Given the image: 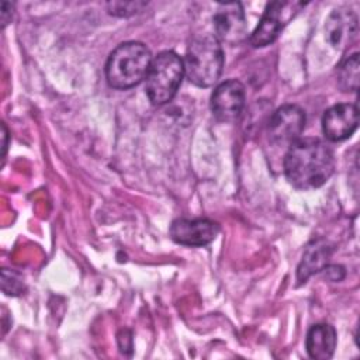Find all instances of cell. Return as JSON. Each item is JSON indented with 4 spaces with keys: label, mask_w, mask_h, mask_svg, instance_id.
Listing matches in <instances>:
<instances>
[{
    "label": "cell",
    "mask_w": 360,
    "mask_h": 360,
    "mask_svg": "<svg viewBox=\"0 0 360 360\" xmlns=\"http://www.w3.org/2000/svg\"><path fill=\"white\" fill-rule=\"evenodd\" d=\"M335 170L332 148L319 138H300L288 146L284 156L287 180L300 190L323 186Z\"/></svg>",
    "instance_id": "cell-1"
},
{
    "label": "cell",
    "mask_w": 360,
    "mask_h": 360,
    "mask_svg": "<svg viewBox=\"0 0 360 360\" xmlns=\"http://www.w3.org/2000/svg\"><path fill=\"white\" fill-rule=\"evenodd\" d=\"M150 63L152 55L145 44L138 41L120 44L107 59V82L114 89H131L146 77Z\"/></svg>",
    "instance_id": "cell-2"
},
{
    "label": "cell",
    "mask_w": 360,
    "mask_h": 360,
    "mask_svg": "<svg viewBox=\"0 0 360 360\" xmlns=\"http://www.w3.org/2000/svg\"><path fill=\"white\" fill-rule=\"evenodd\" d=\"M184 75L198 87L212 86L221 76L224 66V52L221 42L210 34H202L191 39L184 60Z\"/></svg>",
    "instance_id": "cell-3"
},
{
    "label": "cell",
    "mask_w": 360,
    "mask_h": 360,
    "mask_svg": "<svg viewBox=\"0 0 360 360\" xmlns=\"http://www.w3.org/2000/svg\"><path fill=\"white\" fill-rule=\"evenodd\" d=\"M184 76V66L180 56L172 51L160 52L152 59L146 75V94L153 105L170 103Z\"/></svg>",
    "instance_id": "cell-4"
},
{
    "label": "cell",
    "mask_w": 360,
    "mask_h": 360,
    "mask_svg": "<svg viewBox=\"0 0 360 360\" xmlns=\"http://www.w3.org/2000/svg\"><path fill=\"white\" fill-rule=\"evenodd\" d=\"M301 1H271L267 4L262 20L256 30L250 35V45L255 48H262L278 37L281 30L288 24V21L304 7Z\"/></svg>",
    "instance_id": "cell-5"
},
{
    "label": "cell",
    "mask_w": 360,
    "mask_h": 360,
    "mask_svg": "<svg viewBox=\"0 0 360 360\" xmlns=\"http://www.w3.org/2000/svg\"><path fill=\"white\" fill-rule=\"evenodd\" d=\"M305 128V112L295 104L277 108L267 124L269 141L276 146H290L300 139Z\"/></svg>",
    "instance_id": "cell-6"
},
{
    "label": "cell",
    "mask_w": 360,
    "mask_h": 360,
    "mask_svg": "<svg viewBox=\"0 0 360 360\" xmlns=\"http://www.w3.org/2000/svg\"><path fill=\"white\" fill-rule=\"evenodd\" d=\"M214 37L219 42L229 45H236L246 38V18L242 8V4L238 1L233 3H221L218 4L212 15Z\"/></svg>",
    "instance_id": "cell-7"
},
{
    "label": "cell",
    "mask_w": 360,
    "mask_h": 360,
    "mask_svg": "<svg viewBox=\"0 0 360 360\" xmlns=\"http://www.w3.org/2000/svg\"><path fill=\"white\" fill-rule=\"evenodd\" d=\"M245 107V86L231 79L214 90L211 96V110L217 120L222 122H233Z\"/></svg>",
    "instance_id": "cell-8"
},
{
    "label": "cell",
    "mask_w": 360,
    "mask_h": 360,
    "mask_svg": "<svg viewBox=\"0 0 360 360\" xmlns=\"http://www.w3.org/2000/svg\"><path fill=\"white\" fill-rule=\"evenodd\" d=\"M218 232V224L207 218H179L170 225L172 239L184 246H205L217 238Z\"/></svg>",
    "instance_id": "cell-9"
},
{
    "label": "cell",
    "mask_w": 360,
    "mask_h": 360,
    "mask_svg": "<svg viewBox=\"0 0 360 360\" xmlns=\"http://www.w3.org/2000/svg\"><path fill=\"white\" fill-rule=\"evenodd\" d=\"M359 125V108L356 104L342 103L328 108L322 117V129L329 141L347 139Z\"/></svg>",
    "instance_id": "cell-10"
},
{
    "label": "cell",
    "mask_w": 360,
    "mask_h": 360,
    "mask_svg": "<svg viewBox=\"0 0 360 360\" xmlns=\"http://www.w3.org/2000/svg\"><path fill=\"white\" fill-rule=\"evenodd\" d=\"M325 31L326 39L333 48L345 49L357 35V17L347 8L333 10L326 20Z\"/></svg>",
    "instance_id": "cell-11"
},
{
    "label": "cell",
    "mask_w": 360,
    "mask_h": 360,
    "mask_svg": "<svg viewBox=\"0 0 360 360\" xmlns=\"http://www.w3.org/2000/svg\"><path fill=\"white\" fill-rule=\"evenodd\" d=\"M333 248L323 239L312 240L302 255V259L297 269L298 283H305L314 273L323 270L332 256Z\"/></svg>",
    "instance_id": "cell-12"
},
{
    "label": "cell",
    "mask_w": 360,
    "mask_h": 360,
    "mask_svg": "<svg viewBox=\"0 0 360 360\" xmlns=\"http://www.w3.org/2000/svg\"><path fill=\"white\" fill-rule=\"evenodd\" d=\"M336 340V330L332 325L316 323L307 333L305 347L311 359L328 360L333 356Z\"/></svg>",
    "instance_id": "cell-13"
},
{
    "label": "cell",
    "mask_w": 360,
    "mask_h": 360,
    "mask_svg": "<svg viewBox=\"0 0 360 360\" xmlns=\"http://www.w3.org/2000/svg\"><path fill=\"white\" fill-rule=\"evenodd\" d=\"M359 76H360V63L359 53L354 52L346 58L338 70V83L343 91H357L359 89Z\"/></svg>",
    "instance_id": "cell-14"
},
{
    "label": "cell",
    "mask_w": 360,
    "mask_h": 360,
    "mask_svg": "<svg viewBox=\"0 0 360 360\" xmlns=\"http://www.w3.org/2000/svg\"><path fill=\"white\" fill-rule=\"evenodd\" d=\"M1 288L7 295H21L25 291V284L22 276L14 270L3 269L1 270Z\"/></svg>",
    "instance_id": "cell-15"
},
{
    "label": "cell",
    "mask_w": 360,
    "mask_h": 360,
    "mask_svg": "<svg viewBox=\"0 0 360 360\" xmlns=\"http://www.w3.org/2000/svg\"><path fill=\"white\" fill-rule=\"evenodd\" d=\"M146 3L143 1H111L107 4L108 13L117 17H128L139 13Z\"/></svg>",
    "instance_id": "cell-16"
},
{
    "label": "cell",
    "mask_w": 360,
    "mask_h": 360,
    "mask_svg": "<svg viewBox=\"0 0 360 360\" xmlns=\"http://www.w3.org/2000/svg\"><path fill=\"white\" fill-rule=\"evenodd\" d=\"M325 274L328 278H330L332 281H339L345 277V270L342 266H326L323 269Z\"/></svg>",
    "instance_id": "cell-17"
},
{
    "label": "cell",
    "mask_w": 360,
    "mask_h": 360,
    "mask_svg": "<svg viewBox=\"0 0 360 360\" xmlns=\"http://www.w3.org/2000/svg\"><path fill=\"white\" fill-rule=\"evenodd\" d=\"M13 11H14V6L8 1H3L1 3V27L4 28L13 18Z\"/></svg>",
    "instance_id": "cell-18"
},
{
    "label": "cell",
    "mask_w": 360,
    "mask_h": 360,
    "mask_svg": "<svg viewBox=\"0 0 360 360\" xmlns=\"http://www.w3.org/2000/svg\"><path fill=\"white\" fill-rule=\"evenodd\" d=\"M1 127H3V139H4V142H3V156H4L6 155V149H7V129H6L4 124Z\"/></svg>",
    "instance_id": "cell-19"
}]
</instances>
